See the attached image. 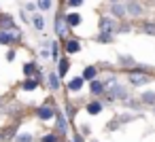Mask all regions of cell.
Instances as JSON below:
<instances>
[{
	"label": "cell",
	"instance_id": "6da1fadb",
	"mask_svg": "<svg viewBox=\"0 0 155 142\" xmlns=\"http://www.w3.org/2000/svg\"><path fill=\"white\" fill-rule=\"evenodd\" d=\"M108 93H110V100H127V89L123 87V85H119V83H115V85H108Z\"/></svg>",
	"mask_w": 155,
	"mask_h": 142
},
{
	"label": "cell",
	"instance_id": "7a4b0ae2",
	"mask_svg": "<svg viewBox=\"0 0 155 142\" xmlns=\"http://www.w3.org/2000/svg\"><path fill=\"white\" fill-rule=\"evenodd\" d=\"M36 117H38L41 121H51V119H55V108L49 106V104H45V106H41V108L36 110Z\"/></svg>",
	"mask_w": 155,
	"mask_h": 142
},
{
	"label": "cell",
	"instance_id": "3957f363",
	"mask_svg": "<svg viewBox=\"0 0 155 142\" xmlns=\"http://www.w3.org/2000/svg\"><path fill=\"white\" fill-rule=\"evenodd\" d=\"M142 5L138 2V0H132V2H127V7H125V13L127 15H132V17H140L142 15Z\"/></svg>",
	"mask_w": 155,
	"mask_h": 142
},
{
	"label": "cell",
	"instance_id": "277c9868",
	"mask_svg": "<svg viewBox=\"0 0 155 142\" xmlns=\"http://www.w3.org/2000/svg\"><path fill=\"white\" fill-rule=\"evenodd\" d=\"M55 119H58V134L64 136V134L68 131V121H66V117H64L60 110H55Z\"/></svg>",
	"mask_w": 155,
	"mask_h": 142
},
{
	"label": "cell",
	"instance_id": "5b68a950",
	"mask_svg": "<svg viewBox=\"0 0 155 142\" xmlns=\"http://www.w3.org/2000/svg\"><path fill=\"white\" fill-rule=\"evenodd\" d=\"M147 81H149V76H144V74H140V72L132 70V74H130V83H132L134 87H140V85H144Z\"/></svg>",
	"mask_w": 155,
	"mask_h": 142
},
{
	"label": "cell",
	"instance_id": "8992f818",
	"mask_svg": "<svg viewBox=\"0 0 155 142\" xmlns=\"http://www.w3.org/2000/svg\"><path fill=\"white\" fill-rule=\"evenodd\" d=\"M89 91H91V95H102L104 93V83L98 81V79L89 81Z\"/></svg>",
	"mask_w": 155,
	"mask_h": 142
},
{
	"label": "cell",
	"instance_id": "52a82bcc",
	"mask_svg": "<svg viewBox=\"0 0 155 142\" xmlns=\"http://www.w3.org/2000/svg\"><path fill=\"white\" fill-rule=\"evenodd\" d=\"M100 30L102 32H113L115 30V19L113 17H102L100 19Z\"/></svg>",
	"mask_w": 155,
	"mask_h": 142
},
{
	"label": "cell",
	"instance_id": "ba28073f",
	"mask_svg": "<svg viewBox=\"0 0 155 142\" xmlns=\"http://www.w3.org/2000/svg\"><path fill=\"white\" fill-rule=\"evenodd\" d=\"M83 76H74V79H70L68 81V91H81L83 89Z\"/></svg>",
	"mask_w": 155,
	"mask_h": 142
},
{
	"label": "cell",
	"instance_id": "9c48e42d",
	"mask_svg": "<svg viewBox=\"0 0 155 142\" xmlns=\"http://www.w3.org/2000/svg\"><path fill=\"white\" fill-rule=\"evenodd\" d=\"M47 85H49L51 91H58V89H60V76H58V72H51V74L47 76Z\"/></svg>",
	"mask_w": 155,
	"mask_h": 142
},
{
	"label": "cell",
	"instance_id": "30bf717a",
	"mask_svg": "<svg viewBox=\"0 0 155 142\" xmlns=\"http://www.w3.org/2000/svg\"><path fill=\"white\" fill-rule=\"evenodd\" d=\"M102 108H104V106H102V102H89V104L85 106V110H87V112H89L91 117L100 115V112H102Z\"/></svg>",
	"mask_w": 155,
	"mask_h": 142
},
{
	"label": "cell",
	"instance_id": "8fae6325",
	"mask_svg": "<svg viewBox=\"0 0 155 142\" xmlns=\"http://www.w3.org/2000/svg\"><path fill=\"white\" fill-rule=\"evenodd\" d=\"M64 21H66L68 28H77V26L81 24V15H79V13H70V15H66Z\"/></svg>",
	"mask_w": 155,
	"mask_h": 142
},
{
	"label": "cell",
	"instance_id": "7c38bea8",
	"mask_svg": "<svg viewBox=\"0 0 155 142\" xmlns=\"http://www.w3.org/2000/svg\"><path fill=\"white\" fill-rule=\"evenodd\" d=\"M83 81H94L96 76H98V70H96V66H87L85 70H83Z\"/></svg>",
	"mask_w": 155,
	"mask_h": 142
},
{
	"label": "cell",
	"instance_id": "4fadbf2b",
	"mask_svg": "<svg viewBox=\"0 0 155 142\" xmlns=\"http://www.w3.org/2000/svg\"><path fill=\"white\" fill-rule=\"evenodd\" d=\"M58 62H60V68H58V76L62 79V76H66V72L70 70V62H68L66 57H64V60H58Z\"/></svg>",
	"mask_w": 155,
	"mask_h": 142
},
{
	"label": "cell",
	"instance_id": "5bb4252c",
	"mask_svg": "<svg viewBox=\"0 0 155 142\" xmlns=\"http://www.w3.org/2000/svg\"><path fill=\"white\" fill-rule=\"evenodd\" d=\"M66 32H68L66 21H64V19H58V21H55V34H58V36H66Z\"/></svg>",
	"mask_w": 155,
	"mask_h": 142
},
{
	"label": "cell",
	"instance_id": "9a60e30c",
	"mask_svg": "<svg viewBox=\"0 0 155 142\" xmlns=\"http://www.w3.org/2000/svg\"><path fill=\"white\" fill-rule=\"evenodd\" d=\"M140 102L142 104H155V91H144V93H140Z\"/></svg>",
	"mask_w": 155,
	"mask_h": 142
},
{
	"label": "cell",
	"instance_id": "2e32d148",
	"mask_svg": "<svg viewBox=\"0 0 155 142\" xmlns=\"http://www.w3.org/2000/svg\"><path fill=\"white\" fill-rule=\"evenodd\" d=\"M81 51V43L79 40H68L66 43V53H79Z\"/></svg>",
	"mask_w": 155,
	"mask_h": 142
},
{
	"label": "cell",
	"instance_id": "e0dca14e",
	"mask_svg": "<svg viewBox=\"0 0 155 142\" xmlns=\"http://www.w3.org/2000/svg\"><path fill=\"white\" fill-rule=\"evenodd\" d=\"M36 85H38V81L28 76V79L24 81V85H21V87H24V91H34V89H36Z\"/></svg>",
	"mask_w": 155,
	"mask_h": 142
},
{
	"label": "cell",
	"instance_id": "ac0fdd59",
	"mask_svg": "<svg viewBox=\"0 0 155 142\" xmlns=\"http://www.w3.org/2000/svg\"><path fill=\"white\" fill-rule=\"evenodd\" d=\"M0 45H13V36L7 30H0Z\"/></svg>",
	"mask_w": 155,
	"mask_h": 142
},
{
	"label": "cell",
	"instance_id": "d6986e66",
	"mask_svg": "<svg viewBox=\"0 0 155 142\" xmlns=\"http://www.w3.org/2000/svg\"><path fill=\"white\" fill-rule=\"evenodd\" d=\"M15 24H13V19L9 17V15H2V17H0V28H2V30H11Z\"/></svg>",
	"mask_w": 155,
	"mask_h": 142
},
{
	"label": "cell",
	"instance_id": "ffe728a7",
	"mask_svg": "<svg viewBox=\"0 0 155 142\" xmlns=\"http://www.w3.org/2000/svg\"><path fill=\"white\" fill-rule=\"evenodd\" d=\"M110 13H113L115 17H123V15H125V7L117 2V5H113V7H110Z\"/></svg>",
	"mask_w": 155,
	"mask_h": 142
},
{
	"label": "cell",
	"instance_id": "44dd1931",
	"mask_svg": "<svg viewBox=\"0 0 155 142\" xmlns=\"http://www.w3.org/2000/svg\"><path fill=\"white\" fill-rule=\"evenodd\" d=\"M119 64H121V66H127V68H134V66H136V62H134L130 55H119Z\"/></svg>",
	"mask_w": 155,
	"mask_h": 142
},
{
	"label": "cell",
	"instance_id": "7402d4cb",
	"mask_svg": "<svg viewBox=\"0 0 155 142\" xmlns=\"http://www.w3.org/2000/svg\"><path fill=\"white\" fill-rule=\"evenodd\" d=\"M32 24H34L36 30H45V19H43L41 15H34V17H32Z\"/></svg>",
	"mask_w": 155,
	"mask_h": 142
},
{
	"label": "cell",
	"instance_id": "603a6c76",
	"mask_svg": "<svg viewBox=\"0 0 155 142\" xmlns=\"http://www.w3.org/2000/svg\"><path fill=\"white\" fill-rule=\"evenodd\" d=\"M34 72H36V64H34V62H28V64L24 66V74H26V76H32Z\"/></svg>",
	"mask_w": 155,
	"mask_h": 142
},
{
	"label": "cell",
	"instance_id": "cb8c5ba5",
	"mask_svg": "<svg viewBox=\"0 0 155 142\" xmlns=\"http://www.w3.org/2000/svg\"><path fill=\"white\" fill-rule=\"evenodd\" d=\"M144 34H151V36H155V24H142V28H140Z\"/></svg>",
	"mask_w": 155,
	"mask_h": 142
},
{
	"label": "cell",
	"instance_id": "d4e9b609",
	"mask_svg": "<svg viewBox=\"0 0 155 142\" xmlns=\"http://www.w3.org/2000/svg\"><path fill=\"white\" fill-rule=\"evenodd\" d=\"M15 142H34V136L32 134H19L15 138Z\"/></svg>",
	"mask_w": 155,
	"mask_h": 142
},
{
	"label": "cell",
	"instance_id": "484cf974",
	"mask_svg": "<svg viewBox=\"0 0 155 142\" xmlns=\"http://www.w3.org/2000/svg\"><path fill=\"white\" fill-rule=\"evenodd\" d=\"M36 9H41V11H49V9H51V0H38V2H36Z\"/></svg>",
	"mask_w": 155,
	"mask_h": 142
},
{
	"label": "cell",
	"instance_id": "4316f807",
	"mask_svg": "<svg viewBox=\"0 0 155 142\" xmlns=\"http://www.w3.org/2000/svg\"><path fill=\"white\" fill-rule=\"evenodd\" d=\"M98 40H100V43H113V34H110V32H100Z\"/></svg>",
	"mask_w": 155,
	"mask_h": 142
},
{
	"label": "cell",
	"instance_id": "83f0119b",
	"mask_svg": "<svg viewBox=\"0 0 155 142\" xmlns=\"http://www.w3.org/2000/svg\"><path fill=\"white\" fill-rule=\"evenodd\" d=\"M41 142H60V138H58V134H47L41 138Z\"/></svg>",
	"mask_w": 155,
	"mask_h": 142
},
{
	"label": "cell",
	"instance_id": "f1b7e54d",
	"mask_svg": "<svg viewBox=\"0 0 155 142\" xmlns=\"http://www.w3.org/2000/svg\"><path fill=\"white\" fill-rule=\"evenodd\" d=\"M68 5H70V7H81L83 0H68Z\"/></svg>",
	"mask_w": 155,
	"mask_h": 142
},
{
	"label": "cell",
	"instance_id": "f546056e",
	"mask_svg": "<svg viewBox=\"0 0 155 142\" xmlns=\"http://www.w3.org/2000/svg\"><path fill=\"white\" fill-rule=\"evenodd\" d=\"M13 57H15V51H9V53H7V60H9V62H11V60H13Z\"/></svg>",
	"mask_w": 155,
	"mask_h": 142
},
{
	"label": "cell",
	"instance_id": "4dcf8cb0",
	"mask_svg": "<svg viewBox=\"0 0 155 142\" xmlns=\"http://www.w3.org/2000/svg\"><path fill=\"white\" fill-rule=\"evenodd\" d=\"M72 142H83V138H81V136H74V138H72Z\"/></svg>",
	"mask_w": 155,
	"mask_h": 142
},
{
	"label": "cell",
	"instance_id": "1f68e13d",
	"mask_svg": "<svg viewBox=\"0 0 155 142\" xmlns=\"http://www.w3.org/2000/svg\"><path fill=\"white\" fill-rule=\"evenodd\" d=\"M110 2H113V5H117V2H119V0H110Z\"/></svg>",
	"mask_w": 155,
	"mask_h": 142
},
{
	"label": "cell",
	"instance_id": "d6a6232c",
	"mask_svg": "<svg viewBox=\"0 0 155 142\" xmlns=\"http://www.w3.org/2000/svg\"><path fill=\"white\" fill-rule=\"evenodd\" d=\"M153 112H155V104H153Z\"/></svg>",
	"mask_w": 155,
	"mask_h": 142
}]
</instances>
